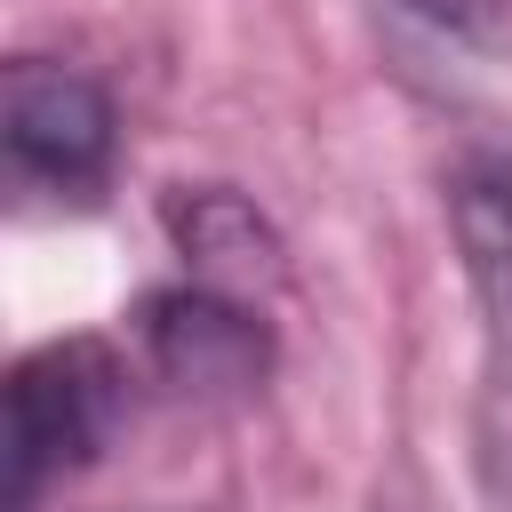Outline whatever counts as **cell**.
<instances>
[{
    "mask_svg": "<svg viewBox=\"0 0 512 512\" xmlns=\"http://www.w3.org/2000/svg\"><path fill=\"white\" fill-rule=\"evenodd\" d=\"M136 352L152 368V384H168L176 400H248L272 376V328L248 312V296L224 288H152L136 304Z\"/></svg>",
    "mask_w": 512,
    "mask_h": 512,
    "instance_id": "4",
    "label": "cell"
},
{
    "mask_svg": "<svg viewBox=\"0 0 512 512\" xmlns=\"http://www.w3.org/2000/svg\"><path fill=\"white\" fill-rule=\"evenodd\" d=\"M0 144H8V176L24 192L48 200H96L112 184V152H120V120L112 96L48 56H16L0 80Z\"/></svg>",
    "mask_w": 512,
    "mask_h": 512,
    "instance_id": "3",
    "label": "cell"
},
{
    "mask_svg": "<svg viewBox=\"0 0 512 512\" xmlns=\"http://www.w3.org/2000/svg\"><path fill=\"white\" fill-rule=\"evenodd\" d=\"M448 224L464 248V280L480 304V384H472V480L496 512H512V176L472 168L448 192Z\"/></svg>",
    "mask_w": 512,
    "mask_h": 512,
    "instance_id": "2",
    "label": "cell"
},
{
    "mask_svg": "<svg viewBox=\"0 0 512 512\" xmlns=\"http://www.w3.org/2000/svg\"><path fill=\"white\" fill-rule=\"evenodd\" d=\"M416 24L464 40V48H488V56H512V0H400Z\"/></svg>",
    "mask_w": 512,
    "mask_h": 512,
    "instance_id": "6",
    "label": "cell"
},
{
    "mask_svg": "<svg viewBox=\"0 0 512 512\" xmlns=\"http://www.w3.org/2000/svg\"><path fill=\"white\" fill-rule=\"evenodd\" d=\"M128 360L104 336L32 344L8 368V512H40L64 480H80L120 416H128Z\"/></svg>",
    "mask_w": 512,
    "mask_h": 512,
    "instance_id": "1",
    "label": "cell"
},
{
    "mask_svg": "<svg viewBox=\"0 0 512 512\" xmlns=\"http://www.w3.org/2000/svg\"><path fill=\"white\" fill-rule=\"evenodd\" d=\"M168 232H176V248H184L200 288L248 296V288L280 280V232L256 216V200H240L224 184H184L168 200Z\"/></svg>",
    "mask_w": 512,
    "mask_h": 512,
    "instance_id": "5",
    "label": "cell"
}]
</instances>
